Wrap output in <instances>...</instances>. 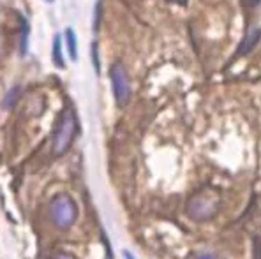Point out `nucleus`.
<instances>
[{"instance_id": "1", "label": "nucleus", "mask_w": 261, "mask_h": 259, "mask_svg": "<svg viewBox=\"0 0 261 259\" xmlns=\"http://www.w3.org/2000/svg\"><path fill=\"white\" fill-rule=\"evenodd\" d=\"M78 131V122H76L74 111L71 108L64 109L62 117L57 125L55 136H53V154L62 155L69 150V147L72 145V139Z\"/></svg>"}, {"instance_id": "2", "label": "nucleus", "mask_w": 261, "mask_h": 259, "mask_svg": "<svg viewBox=\"0 0 261 259\" xmlns=\"http://www.w3.org/2000/svg\"><path fill=\"white\" fill-rule=\"evenodd\" d=\"M49 213H51L53 222L57 224V227L60 229H67L78 219V207L76 203L65 194H60L55 199L51 201V207H49Z\"/></svg>"}, {"instance_id": "3", "label": "nucleus", "mask_w": 261, "mask_h": 259, "mask_svg": "<svg viewBox=\"0 0 261 259\" xmlns=\"http://www.w3.org/2000/svg\"><path fill=\"white\" fill-rule=\"evenodd\" d=\"M217 208H219L217 197L210 196V194H196V196L191 197L189 205H187V213L194 220H206L216 215Z\"/></svg>"}, {"instance_id": "4", "label": "nucleus", "mask_w": 261, "mask_h": 259, "mask_svg": "<svg viewBox=\"0 0 261 259\" xmlns=\"http://www.w3.org/2000/svg\"><path fill=\"white\" fill-rule=\"evenodd\" d=\"M111 87H113V95L118 106H125L130 99V81L127 71L122 64H115L110 71Z\"/></svg>"}, {"instance_id": "5", "label": "nucleus", "mask_w": 261, "mask_h": 259, "mask_svg": "<svg viewBox=\"0 0 261 259\" xmlns=\"http://www.w3.org/2000/svg\"><path fill=\"white\" fill-rule=\"evenodd\" d=\"M259 37H261V28H258V30H252V32L249 34V36L244 39V43H242V46L239 48V55H247L249 51H252V48H254L256 44H258Z\"/></svg>"}, {"instance_id": "6", "label": "nucleus", "mask_w": 261, "mask_h": 259, "mask_svg": "<svg viewBox=\"0 0 261 259\" xmlns=\"http://www.w3.org/2000/svg\"><path fill=\"white\" fill-rule=\"evenodd\" d=\"M51 59H53V64H55L59 69H64V55H62V39L60 36H55L53 39V53H51Z\"/></svg>"}, {"instance_id": "7", "label": "nucleus", "mask_w": 261, "mask_h": 259, "mask_svg": "<svg viewBox=\"0 0 261 259\" xmlns=\"http://www.w3.org/2000/svg\"><path fill=\"white\" fill-rule=\"evenodd\" d=\"M20 95H21V87H13V89L9 90V92L6 94V97H4V101H2V108L4 109H11V108H14L16 106V102H18V99H20Z\"/></svg>"}, {"instance_id": "8", "label": "nucleus", "mask_w": 261, "mask_h": 259, "mask_svg": "<svg viewBox=\"0 0 261 259\" xmlns=\"http://www.w3.org/2000/svg\"><path fill=\"white\" fill-rule=\"evenodd\" d=\"M65 41H67V51L71 60H78V43H76V34L72 28L65 30Z\"/></svg>"}, {"instance_id": "9", "label": "nucleus", "mask_w": 261, "mask_h": 259, "mask_svg": "<svg viewBox=\"0 0 261 259\" xmlns=\"http://www.w3.org/2000/svg\"><path fill=\"white\" fill-rule=\"evenodd\" d=\"M27 39H29V21L21 18V55L27 53Z\"/></svg>"}, {"instance_id": "10", "label": "nucleus", "mask_w": 261, "mask_h": 259, "mask_svg": "<svg viewBox=\"0 0 261 259\" xmlns=\"http://www.w3.org/2000/svg\"><path fill=\"white\" fill-rule=\"evenodd\" d=\"M92 60H94L95 72L99 74V59H97V44H92Z\"/></svg>"}, {"instance_id": "11", "label": "nucleus", "mask_w": 261, "mask_h": 259, "mask_svg": "<svg viewBox=\"0 0 261 259\" xmlns=\"http://www.w3.org/2000/svg\"><path fill=\"white\" fill-rule=\"evenodd\" d=\"M53 259H76V257H72L71 254H65V252H59Z\"/></svg>"}, {"instance_id": "12", "label": "nucleus", "mask_w": 261, "mask_h": 259, "mask_svg": "<svg viewBox=\"0 0 261 259\" xmlns=\"http://www.w3.org/2000/svg\"><path fill=\"white\" fill-rule=\"evenodd\" d=\"M259 2H261V0H244V4H245L247 7H256Z\"/></svg>"}, {"instance_id": "13", "label": "nucleus", "mask_w": 261, "mask_h": 259, "mask_svg": "<svg viewBox=\"0 0 261 259\" xmlns=\"http://www.w3.org/2000/svg\"><path fill=\"white\" fill-rule=\"evenodd\" d=\"M124 259H136L133 256V252H129V250H124Z\"/></svg>"}, {"instance_id": "14", "label": "nucleus", "mask_w": 261, "mask_h": 259, "mask_svg": "<svg viewBox=\"0 0 261 259\" xmlns=\"http://www.w3.org/2000/svg\"><path fill=\"white\" fill-rule=\"evenodd\" d=\"M196 259H214L212 254H201V256H198Z\"/></svg>"}, {"instance_id": "15", "label": "nucleus", "mask_w": 261, "mask_h": 259, "mask_svg": "<svg viewBox=\"0 0 261 259\" xmlns=\"http://www.w3.org/2000/svg\"><path fill=\"white\" fill-rule=\"evenodd\" d=\"M46 2H53V0H46Z\"/></svg>"}]
</instances>
